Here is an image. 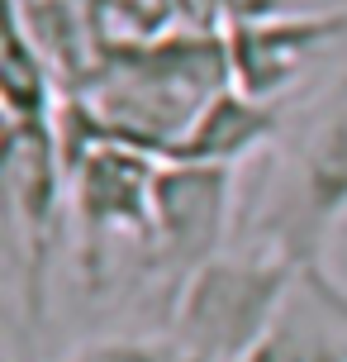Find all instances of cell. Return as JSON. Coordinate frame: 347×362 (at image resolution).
Here are the masks:
<instances>
[{"mask_svg": "<svg viewBox=\"0 0 347 362\" xmlns=\"http://www.w3.org/2000/svg\"><path fill=\"white\" fill-rule=\"evenodd\" d=\"M157 167L162 158L128 144H91L67 158V205L76 219V267L86 291L124 286L128 276L152 286Z\"/></svg>", "mask_w": 347, "mask_h": 362, "instance_id": "obj_1", "label": "cell"}, {"mask_svg": "<svg viewBox=\"0 0 347 362\" xmlns=\"http://www.w3.org/2000/svg\"><path fill=\"white\" fill-rule=\"evenodd\" d=\"M5 196H10V272H15L19 325L10 362H29V344L48 320V276L67 205V163L53 119L5 124Z\"/></svg>", "mask_w": 347, "mask_h": 362, "instance_id": "obj_2", "label": "cell"}, {"mask_svg": "<svg viewBox=\"0 0 347 362\" xmlns=\"http://www.w3.org/2000/svg\"><path fill=\"white\" fill-rule=\"evenodd\" d=\"M300 262L272 248H229L190 272L166 305V334L200 362H243L267 334Z\"/></svg>", "mask_w": 347, "mask_h": 362, "instance_id": "obj_3", "label": "cell"}, {"mask_svg": "<svg viewBox=\"0 0 347 362\" xmlns=\"http://www.w3.org/2000/svg\"><path fill=\"white\" fill-rule=\"evenodd\" d=\"M276 167L267 210L252 219V243L291 262L324 257V243L347 229V90L314 110L300 144Z\"/></svg>", "mask_w": 347, "mask_h": 362, "instance_id": "obj_4", "label": "cell"}, {"mask_svg": "<svg viewBox=\"0 0 347 362\" xmlns=\"http://www.w3.org/2000/svg\"><path fill=\"white\" fill-rule=\"evenodd\" d=\"M238 210V172L200 163H162L152 186V281L166 305L190 272L229 253ZM166 320V315H162Z\"/></svg>", "mask_w": 347, "mask_h": 362, "instance_id": "obj_5", "label": "cell"}, {"mask_svg": "<svg viewBox=\"0 0 347 362\" xmlns=\"http://www.w3.org/2000/svg\"><path fill=\"white\" fill-rule=\"evenodd\" d=\"M338 34H347V10H281L262 19H233L224 24L229 81L243 95L281 105V95Z\"/></svg>", "mask_w": 347, "mask_h": 362, "instance_id": "obj_6", "label": "cell"}, {"mask_svg": "<svg viewBox=\"0 0 347 362\" xmlns=\"http://www.w3.org/2000/svg\"><path fill=\"white\" fill-rule=\"evenodd\" d=\"M243 362H347V281L329 257L295 267L267 334Z\"/></svg>", "mask_w": 347, "mask_h": 362, "instance_id": "obj_7", "label": "cell"}, {"mask_svg": "<svg viewBox=\"0 0 347 362\" xmlns=\"http://www.w3.org/2000/svg\"><path fill=\"white\" fill-rule=\"evenodd\" d=\"M281 129H286V110L281 105L243 95L238 86H224L195 115V124L181 134V144L171 148L166 163H200V167H233V172H243L262 148L276 144Z\"/></svg>", "mask_w": 347, "mask_h": 362, "instance_id": "obj_8", "label": "cell"}, {"mask_svg": "<svg viewBox=\"0 0 347 362\" xmlns=\"http://www.w3.org/2000/svg\"><path fill=\"white\" fill-rule=\"evenodd\" d=\"M57 76L48 57L38 53L19 15L5 19V57H0V95H5V124H29V119H57Z\"/></svg>", "mask_w": 347, "mask_h": 362, "instance_id": "obj_9", "label": "cell"}, {"mask_svg": "<svg viewBox=\"0 0 347 362\" xmlns=\"http://www.w3.org/2000/svg\"><path fill=\"white\" fill-rule=\"evenodd\" d=\"M57 362H200L190 348H181L171 334H147V329H114V334H91Z\"/></svg>", "mask_w": 347, "mask_h": 362, "instance_id": "obj_10", "label": "cell"}, {"mask_svg": "<svg viewBox=\"0 0 347 362\" xmlns=\"http://www.w3.org/2000/svg\"><path fill=\"white\" fill-rule=\"evenodd\" d=\"M286 0H214V15L219 24H233V19H262V15H281Z\"/></svg>", "mask_w": 347, "mask_h": 362, "instance_id": "obj_11", "label": "cell"}, {"mask_svg": "<svg viewBox=\"0 0 347 362\" xmlns=\"http://www.w3.org/2000/svg\"><path fill=\"white\" fill-rule=\"evenodd\" d=\"M205 5H209V10H214V0H205Z\"/></svg>", "mask_w": 347, "mask_h": 362, "instance_id": "obj_12", "label": "cell"}, {"mask_svg": "<svg viewBox=\"0 0 347 362\" xmlns=\"http://www.w3.org/2000/svg\"><path fill=\"white\" fill-rule=\"evenodd\" d=\"M343 234H347V229H343Z\"/></svg>", "mask_w": 347, "mask_h": 362, "instance_id": "obj_13", "label": "cell"}]
</instances>
